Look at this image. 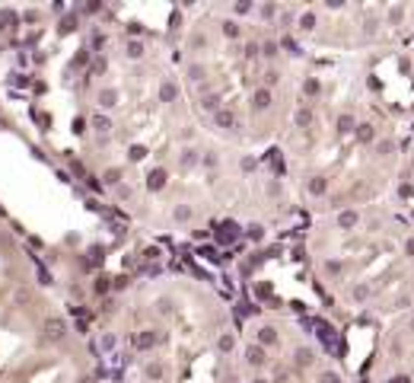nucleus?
Returning <instances> with one entry per match:
<instances>
[{
    "label": "nucleus",
    "mask_w": 414,
    "mask_h": 383,
    "mask_svg": "<svg viewBox=\"0 0 414 383\" xmlns=\"http://www.w3.org/2000/svg\"><path fill=\"white\" fill-rule=\"evenodd\" d=\"M42 335H45V342L58 345V342L67 339V322L61 319V316H48V319L42 322Z\"/></svg>",
    "instance_id": "obj_1"
},
{
    "label": "nucleus",
    "mask_w": 414,
    "mask_h": 383,
    "mask_svg": "<svg viewBox=\"0 0 414 383\" xmlns=\"http://www.w3.org/2000/svg\"><path fill=\"white\" fill-rule=\"evenodd\" d=\"M268 348H261L258 342H252V345H246V367H252V371H264L268 367Z\"/></svg>",
    "instance_id": "obj_2"
},
{
    "label": "nucleus",
    "mask_w": 414,
    "mask_h": 383,
    "mask_svg": "<svg viewBox=\"0 0 414 383\" xmlns=\"http://www.w3.org/2000/svg\"><path fill=\"white\" fill-rule=\"evenodd\" d=\"M159 342H162V335L156 332V329H137V332H134V348H137V351H153Z\"/></svg>",
    "instance_id": "obj_3"
},
{
    "label": "nucleus",
    "mask_w": 414,
    "mask_h": 383,
    "mask_svg": "<svg viewBox=\"0 0 414 383\" xmlns=\"http://www.w3.org/2000/svg\"><path fill=\"white\" fill-rule=\"evenodd\" d=\"M239 237H242V230H239V224H233V220L220 224V227H217V233H214V240H217L220 246H229V243H236Z\"/></svg>",
    "instance_id": "obj_4"
},
{
    "label": "nucleus",
    "mask_w": 414,
    "mask_h": 383,
    "mask_svg": "<svg viewBox=\"0 0 414 383\" xmlns=\"http://www.w3.org/2000/svg\"><path fill=\"white\" fill-rule=\"evenodd\" d=\"M271 103H274V93L268 90V86H258V90L252 93V99H249V105H252V112H268Z\"/></svg>",
    "instance_id": "obj_5"
},
{
    "label": "nucleus",
    "mask_w": 414,
    "mask_h": 383,
    "mask_svg": "<svg viewBox=\"0 0 414 383\" xmlns=\"http://www.w3.org/2000/svg\"><path fill=\"white\" fill-rule=\"evenodd\" d=\"M96 103H99V109H115V105L121 103V93H118V86H102V90L96 93Z\"/></svg>",
    "instance_id": "obj_6"
},
{
    "label": "nucleus",
    "mask_w": 414,
    "mask_h": 383,
    "mask_svg": "<svg viewBox=\"0 0 414 383\" xmlns=\"http://www.w3.org/2000/svg\"><path fill=\"white\" fill-rule=\"evenodd\" d=\"M166 182H169V173L162 170V166H156V170H150V173H147V179H144L147 192H162V189H166Z\"/></svg>",
    "instance_id": "obj_7"
},
{
    "label": "nucleus",
    "mask_w": 414,
    "mask_h": 383,
    "mask_svg": "<svg viewBox=\"0 0 414 383\" xmlns=\"http://www.w3.org/2000/svg\"><path fill=\"white\" fill-rule=\"evenodd\" d=\"M144 377L153 380V383H162L169 377V367L162 364V361H147V364H144Z\"/></svg>",
    "instance_id": "obj_8"
},
{
    "label": "nucleus",
    "mask_w": 414,
    "mask_h": 383,
    "mask_svg": "<svg viewBox=\"0 0 414 383\" xmlns=\"http://www.w3.org/2000/svg\"><path fill=\"white\" fill-rule=\"evenodd\" d=\"M121 55L127 58V61H140V58L147 55V45L140 42V38H125V51Z\"/></svg>",
    "instance_id": "obj_9"
},
{
    "label": "nucleus",
    "mask_w": 414,
    "mask_h": 383,
    "mask_svg": "<svg viewBox=\"0 0 414 383\" xmlns=\"http://www.w3.org/2000/svg\"><path fill=\"white\" fill-rule=\"evenodd\" d=\"M156 96H159V103H162V105H172L175 99H179V83H175V80H162V83H159V93H156Z\"/></svg>",
    "instance_id": "obj_10"
},
{
    "label": "nucleus",
    "mask_w": 414,
    "mask_h": 383,
    "mask_svg": "<svg viewBox=\"0 0 414 383\" xmlns=\"http://www.w3.org/2000/svg\"><path fill=\"white\" fill-rule=\"evenodd\" d=\"M214 125L220 128V131H233V128L239 125V122H236V112L223 105V109H220V112H217V115H214Z\"/></svg>",
    "instance_id": "obj_11"
},
{
    "label": "nucleus",
    "mask_w": 414,
    "mask_h": 383,
    "mask_svg": "<svg viewBox=\"0 0 414 383\" xmlns=\"http://www.w3.org/2000/svg\"><path fill=\"white\" fill-rule=\"evenodd\" d=\"M220 103H223V99L217 96V93H204V96L198 99V109H201V112H210V115H217V112L223 109Z\"/></svg>",
    "instance_id": "obj_12"
},
{
    "label": "nucleus",
    "mask_w": 414,
    "mask_h": 383,
    "mask_svg": "<svg viewBox=\"0 0 414 383\" xmlns=\"http://www.w3.org/2000/svg\"><path fill=\"white\" fill-rule=\"evenodd\" d=\"M90 128L99 134V140H102V138H108V134H112V128H115V125H112V118H108V115H93Z\"/></svg>",
    "instance_id": "obj_13"
},
{
    "label": "nucleus",
    "mask_w": 414,
    "mask_h": 383,
    "mask_svg": "<svg viewBox=\"0 0 414 383\" xmlns=\"http://www.w3.org/2000/svg\"><path fill=\"white\" fill-rule=\"evenodd\" d=\"M255 342H258L261 348L277 345V329H274V326H261V329H258V335H255Z\"/></svg>",
    "instance_id": "obj_14"
},
{
    "label": "nucleus",
    "mask_w": 414,
    "mask_h": 383,
    "mask_svg": "<svg viewBox=\"0 0 414 383\" xmlns=\"http://www.w3.org/2000/svg\"><path fill=\"white\" fill-rule=\"evenodd\" d=\"M220 32H223V38H229V42H236V38L242 35V26L236 23V19H223V23H220Z\"/></svg>",
    "instance_id": "obj_15"
},
{
    "label": "nucleus",
    "mask_w": 414,
    "mask_h": 383,
    "mask_svg": "<svg viewBox=\"0 0 414 383\" xmlns=\"http://www.w3.org/2000/svg\"><path fill=\"white\" fill-rule=\"evenodd\" d=\"M191 217H194L191 205H175V208H172V220H175V224H188Z\"/></svg>",
    "instance_id": "obj_16"
},
{
    "label": "nucleus",
    "mask_w": 414,
    "mask_h": 383,
    "mask_svg": "<svg viewBox=\"0 0 414 383\" xmlns=\"http://www.w3.org/2000/svg\"><path fill=\"white\" fill-rule=\"evenodd\" d=\"M236 348V335L233 332H220V339H217V351L220 354H229Z\"/></svg>",
    "instance_id": "obj_17"
},
{
    "label": "nucleus",
    "mask_w": 414,
    "mask_h": 383,
    "mask_svg": "<svg viewBox=\"0 0 414 383\" xmlns=\"http://www.w3.org/2000/svg\"><path fill=\"white\" fill-rule=\"evenodd\" d=\"M194 163H201L198 150H191V147H185V150H182V157H179V166H182V170H191Z\"/></svg>",
    "instance_id": "obj_18"
},
{
    "label": "nucleus",
    "mask_w": 414,
    "mask_h": 383,
    "mask_svg": "<svg viewBox=\"0 0 414 383\" xmlns=\"http://www.w3.org/2000/svg\"><path fill=\"white\" fill-rule=\"evenodd\" d=\"M357 220H360V214H357V211H341V214H338V227H341V230L357 227Z\"/></svg>",
    "instance_id": "obj_19"
},
{
    "label": "nucleus",
    "mask_w": 414,
    "mask_h": 383,
    "mask_svg": "<svg viewBox=\"0 0 414 383\" xmlns=\"http://www.w3.org/2000/svg\"><path fill=\"white\" fill-rule=\"evenodd\" d=\"M108 291H112V278H108V275H99V278L93 281V294H96V297H105Z\"/></svg>",
    "instance_id": "obj_20"
},
{
    "label": "nucleus",
    "mask_w": 414,
    "mask_h": 383,
    "mask_svg": "<svg viewBox=\"0 0 414 383\" xmlns=\"http://www.w3.org/2000/svg\"><path fill=\"white\" fill-rule=\"evenodd\" d=\"M102 182L108 185V189H118V185H121V170H118V166L105 170V173H102Z\"/></svg>",
    "instance_id": "obj_21"
},
{
    "label": "nucleus",
    "mask_w": 414,
    "mask_h": 383,
    "mask_svg": "<svg viewBox=\"0 0 414 383\" xmlns=\"http://www.w3.org/2000/svg\"><path fill=\"white\" fill-rule=\"evenodd\" d=\"M306 189L312 192V195H325V189H328V182H325L322 176H316V179H309V185Z\"/></svg>",
    "instance_id": "obj_22"
},
{
    "label": "nucleus",
    "mask_w": 414,
    "mask_h": 383,
    "mask_svg": "<svg viewBox=\"0 0 414 383\" xmlns=\"http://www.w3.org/2000/svg\"><path fill=\"white\" fill-rule=\"evenodd\" d=\"M246 237L252 240V243H261V240H264V227H261V224H252V227H246Z\"/></svg>",
    "instance_id": "obj_23"
},
{
    "label": "nucleus",
    "mask_w": 414,
    "mask_h": 383,
    "mask_svg": "<svg viewBox=\"0 0 414 383\" xmlns=\"http://www.w3.org/2000/svg\"><path fill=\"white\" fill-rule=\"evenodd\" d=\"M204 77H207V70H204L201 64H191V67H188V80H191V83H201Z\"/></svg>",
    "instance_id": "obj_24"
},
{
    "label": "nucleus",
    "mask_w": 414,
    "mask_h": 383,
    "mask_svg": "<svg viewBox=\"0 0 414 383\" xmlns=\"http://www.w3.org/2000/svg\"><path fill=\"white\" fill-rule=\"evenodd\" d=\"M144 157H147V147H144V144H134V147H131V163H140Z\"/></svg>",
    "instance_id": "obj_25"
},
{
    "label": "nucleus",
    "mask_w": 414,
    "mask_h": 383,
    "mask_svg": "<svg viewBox=\"0 0 414 383\" xmlns=\"http://www.w3.org/2000/svg\"><path fill=\"white\" fill-rule=\"evenodd\" d=\"M350 128H354V118H350V115H341V118H338V131H341V134H348Z\"/></svg>",
    "instance_id": "obj_26"
},
{
    "label": "nucleus",
    "mask_w": 414,
    "mask_h": 383,
    "mask_svg": "<svg viewBox=\"0 0 414 383\" xmlns=\"http://www.w3.org/2000/svg\"><path fill=\"white\" fill-rule=\"evenodd\" d=\"M277 83H281V73H277V70L264 73V86H268V90H271V86H277Z\"/></svg>",
    "instance_id": "obj_27"
},
{
    "label": "nucleus",
    "mask_w": 414,
    "mask_h": 383,
    "mask_svg": "<svg viewBox=\"0 0 414 383\" xmlns=\"http://www.w3.org/2000/svg\"><path fill=\"white\" fill-rule=\"evenodd\" d=\"M296 364H312V351H306V348H296Z\"/></svg>",
    "instance_id": "obj_28"
},
{
    "label": "nucleus",
    "mask_w": 414,
    "mask_h": 383,
    "mask_svg": "<svg viewBox=\"0 0 414 383\" xmlns=\"http://www.w3.org/2000/svg\"><path fill=\"white\" fill-rule=\"evenodd\" d=\"M90 51H93V48H80V51H77V58H73V64H80V67H83L86 61H90Z\"/></svg>",
    "instance_id": "obj_29"
},
{
    "label": "nucleus",
    "mask_w": 414,
    "mask_h": 383,
    "mask_svg": "<svg viewBox=\"0 0 414 383\" xmlns=\"http://www.w3.org/2000/svg\"><path fill=\"white\" fill-rule=\"evenodd\" d=\"M73 29H77V19H73V16H67L64 23H61V32H73Z\"/></svg>",
    "instance_id": "obj_30"
},
{
    "label": "nucleus",
    "mask_w": 414,
    "mask_h": 383,
    "mask_svg": "<svg viewBox=\"0 0 414 383\" xmlns=\"http://www.w3.org/2000/svg\"><path fill=\"white\" fill-rule=\"evenodd\" d=\"M73 134H86V118H73Z\"/></svg>",
    "instance_id": "obj_31"
},
{
    "label": "nucleus",
    "mask_w": 414,
    "mask_h": 383,
    "mask_svg": "<svg viewBox=\"0 0 414 383\" xmlns=\"http://www.w3.org/2000/svg\"><path fill=\"white\" fill-rule=\"evenodd\" d=\"M249 10H252V3H249V0H242V3L233 6V13H239V16H242V13H249Z\"/></svg>",
    "instance_id": "obj_32"
},
{
    "label": "nucleus",
    "mask_w": 414,
    "mask_h": 383,
    "mask_svg": "<svg viewBox=\"0 0 414 383\" xmlns=\"http://www.w3.org/2000/svg\"><path fill=\"white\" fill-rule=\"evenodd\" d=\"M159 313H172V300L169 297H159Z\"/></svg>",
    "instance_id": "obj_33"
},
{
    "label": "nucleus",
    "mask_w": 414,
    "mask_h": 383,
    "mask_svg": "<svg viewBox=\"0 0 414 383\" xmlns=\"http://www.w3.org/2000/svg\"><path fill=\"white\" fill-rule=\"evenodd\" d=\"M246 58H258V45H255V42L246 45Z\"/></svg>",
    "instance_id": "obj_34"
},
{
    "label": "nucleus",
    "mask_w": 414,
    "mask_h": 383,
    "mask_svg": "<svg viewBox=\"0 0 414 383\" xmlns=\"http://www.w3.org/2000/svg\"><path fill=\"white\" fill-rule=\"evenodd\" d=\"M201 166H217V157L214 153H204V157H201Z\"/></svg>",
    "instance_id": "obj_35"
},
{
    "label": "nucleus",
    "mask_w": 414,
    "mask_h": 383,
    "mask_svg": "<svg viewBox=\"0 0 414 383\" xmlns=\"http://www.w3.org/2000/svg\"><path fill=\"white\" fill-rule=\"evenodd\" d=\"M102 45H105V35H102V32H96V35H93V48H102Z\"/></svg>",
    "instance_id": "obj_36"
},
{
    "label": "nucleus",
    "mask_w": 414,
    "mask_h": 383,
    "mask_svg": "<svg viewBox=\"0 0 414 383\" xmlns=\"http://www.w3.org/2000/svg\"><path fill=\"white\" fill-rule=\"evenodd\" d=\"M38 281H42V284H51V275L45 272V268H38Z\"/></svg>",
    "instance_id": "obj_37"
},
{
    "label": "nucleus",
    "mask_w": 414,
    "mask_h": 383,
    "mask_svg": "<svg viewBox=\"0 0 414 383\" xmlns=\"http://www.w3.org/2000/svg\"><path fill=\"white\" fill-rule=\"evenodd\" d=\"M264 55L274 58V55H277V45H274V42H268V45H264Z\"/></svg>",
    "instance_id": "obj_38"
},
{
    "label": "nucleus",
    "mask_w": 414,
    "mask_h": 383,
    "mask_svg": "<svg viewBox=\"0 0 414 383\" xmlns=\"http://www.w3.org/2000/svg\"><path fill=\"white\" fill-rule=\"evenodd\" d=\"M23 19H26V23H35V19H38V10H29V13H23Z\"/></svg>",
    "instance_id": "obj_39"
},
{
    "label": "nucleus",
    "mask_w": 414,
    "mask_h": 383,
    "mask_svg": "<svg viewBox=\"0 0 414 383\" xmlns=\"http://www.w3.org/2000/svg\"><path fill=\"white\" fill-rule=\"evenodd\" d=\"M115 192H118V198H131V189H127V185H118Z\"/></svg>",
    "instance_id": "obj_40"
},
{
    "label": "nucleus",
    "mask_w": 414,
    "mask_h": 383,
    "mask_svg": "<svg viewBox=\"0 0 414 383\" xmlns=\"http://www.w3.org/2000/svg\"><path fill=\"white\" fill-rule=\"evenodd\" d=\"M318 383H338V377H335V374H322V377H318Z\"/></svg>",
    "instance_id": "obj_41"
},
{
    "label": "nucleus",
    "mask_w": 414,
    "mask_h": 383,
    "mask_svg": "<svg viewBox=\"0 0 414 383\" xmlns=\"http://www.w3.org/2000/svg\"><path fill=\"white\" fill-rule=\"evenodd\" d=\"M252 383H271V380H268V377H255Z\"/></svg>",
    "instance_id": "obj_42"
},
{
    "label": "nucleus",
    "mask_w": 414,
    "mask_h": 383,
    "mask_svg": "<svg viewBox=\"0 0 414 383\" xmlns=\"http://www.w3.org/2000/svg\"><path fill=\"white\" fill-rule=\"evenodd\" d=\"M80 383H96V380H93V377H83V380H80Z\"/></svg>",
    "instance_id": "obj_43"
},
{
    "label": "nucleus",
    "mask_w": 414,
    "mask_h": 383,
    "mask_svg": "<svg viewBox=\"0 0 414 383\" xmlns=\"http://www.w3.org/2000/svg\"><path fill=\"white\" fill-rule=\"evenodd\" d=\"M0 51H3V45H0Z\"/></svg>",
    "instance_id": "obj_44"
}]
</instances>
